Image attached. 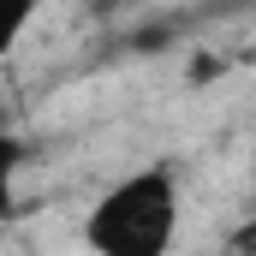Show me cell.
I'll return each instance as SVG.
<instances>
[{"label": "cell", "mask_w": 256, "mask_h": 256, "mask_svg": "<svg viewBox=\"0 0 256 256\" xmlns=\"http://www.w3.org/2000/svg\"><path fill=\"white\" fill-rule=\"evenodd\" d=\"M179 238V179L167 167L126 173L84 214V244L96 256H167Z\"/></svg>", "instance_id": "6da1fadb"}, {"label": "cell", "mask_w": 256, "mask_h": 256, "mask_svg": "<svg viewBox=\"0 0 256 256\" xmlns=\"http://www.w3.org/2000/svg\"><path fill=\"white\" fill-rule=\"evenodd\" d=\"M232 256H256V214L244 220V226H232V244H226Z\"/></svg>", "instance_id": "277c9868"}, {"label": "cell", "mask_w": 256, "mask_h": 256, "mask_svg": "<svg viewBox=\"0 0 256 256\" xmlns=\"http://www.w3.org/2000/svg\"><path fill=\"white\" fill-rule=\"evenodd\" d=\"M30 18H36V6H24V0H0V54L30 30Z\"/></svg>", "instance_id": "3957f363"}, {"label": "cell", "mask_w": 256, "mask_h": 256, "mask_svg": "<svg viewBox=\"0 0 256 256\" xmlns=\"http://www.w3.org/2000/svg\"><path fill=\"white\" fill-rule=\"evenodd\" d=\"M18 167H24V143H18L12 131H0V214L12 208V179H18Z\"/></svg>", "instance_id": "7a4b0ae2"}]
</instances>
